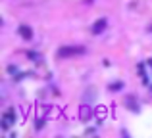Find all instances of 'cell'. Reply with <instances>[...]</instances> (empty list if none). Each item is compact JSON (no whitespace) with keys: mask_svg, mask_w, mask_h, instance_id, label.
<instances>
[{"mask_svg":"<svg viewBox=\"0 0 152 138\" xmlns=\"http://www.w3.org/2000/svg\"><path fill=\"white\" fill-rule=\"evenodd\" d=\"M81 54H85L83 46H64V48L58 50L60 58H71V56H81Z\"/></svg>","mask_w":152,"mask_h":138,"instance_id":"obj_1","label":"cell"},{"mask_svg":"<svg viewBox=\"0 0 152 138\" xmlns=\"http://www.w3.org/2000/svg\"><path fill=\"white\" fill-rule=\"evenodd\" d=\"M106 27H108V19H106V17H100L98 21L93 23V27H91V33H93V35H100L102 31L106 29Z\"/></svg>","mask_w":152,"mask_h":138,"instance_id":"obj_2","label":"cell"},{"mask_svg":"<svg viewBox=\"0 0 152 138\" xmlns=\"http://www.w3.org/2000/svg\"><path fill=\"white\" fill-rule=\"evenodd\" d=\"M94 111H96V109H93L91 105H87V104L81 105V108H79V119H81V121H89L91 117H93Z\"/></svg>","mask_w":152,"mask_h":138,"instance_id":"obj_3","label":"cell"},{"mask_svg":"<svg viewBox=\"0 0 152 138\" xmlns=\"http://www.w3.org/2000/svg\"><path fill=\"white\" fill-rule=\"evenodd\" d=\"M14 119H15V111H14V109H8V111L2 115V127L8 129L12 123H14Z\"/></svg>","mask_w":152,"mask_h":138,"instance_id":"obj_4","label":"cell"},{"mask_svg":"<svg viewBox=\"0 0 152 138\" xmlns=\"http://www.w3.org/2000/svg\"><path fill=\"white\" fill-rule=\"evenodd\" d=\"M19 35H21V38H25V40H31V37H33V31H31V27L21 25V27H19Z\"/></svg>","mask_w":152,"mask_h":138,"instance_id":"obj_5","label":"cell"},{"mask_svg":"<svg viewBox=\"0 0 152 138\" xmlns=\"http://www.w3.org/2000/svg\"><path fill=\"white\" fill-rule=\"evenodd\" d=\"M83 98H85L87 102H93L94 98H96V94H94V88H93V90L89 88V90H87V94H85V96H83Z\"/></svg>","mask_w":152,"mask_h":138,"instance_id":"obj_6","label":"cell"},{"mask_svg":"<svg viewBox=\"0 0 152 138\" xmlns=\"http://www.w3.org/2000/svg\"><path fill=\"white\" fill-rule=\"evenodd\" d=\"M125 102L129 104V109H133V111H135V109L139 108V105L135 104V98H133V96H127V98H125Z\"/></svg>","mask_w":152,"mask_h":138,"instance_id":"obj_7","label":"cell"},{"mask_svg":"<svg viewBox=\"0 0 152 138\" xmlns=\"http://www.w3.org/2000/svg\"><path fill=\"white\" fill-rule=\"evenodd\" d=\"M96 117L98 119H104V117H106V108H104V105H98L96 108Z\"/></svg>","mask_w":152,"mask_h":138,"instance_id":"obj_8","label":"cell"},{"mask_svg":"<svg viewBox=\"0 0 152 138\" xmlns=\"http://www.w3.org/2000/svg\"><path fill=\"white\" fill-rule=\"evenodd\" d=\"M110 88H112V90H119V88H123V85H121V82H114Z\"/></svg>","mask_w":152,"mask_h":138,"instance_id":"obj_9","label":"cell"}]
</instances>
